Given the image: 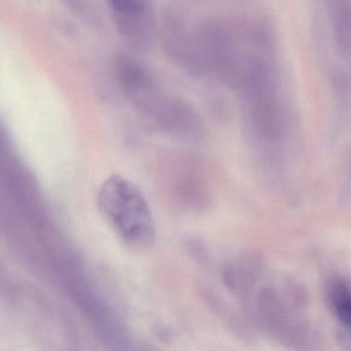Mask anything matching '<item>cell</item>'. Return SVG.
<instances>
[{
  "label": "cell",
  "mask_w": 351,
  "mask_h": 351,
  "mask_svg": "<svg viewBox=\"0 0 351 351\" xmlns=\"http://www.w3.org/2000/svg\"><path fill=\"white\" fill-rule=\"evenodd\" d=\"M96 204L102 219L118 239L135 252L155 243L156 223L143 191L120 174L108 176L98 190Z\"/></svg>",
  "instance_id": "6da1fadb"
},
{
  "label": "cell",
  "mask_w": 351,
  "mask_h": 351,
  "mask_svg": "<svg viewBox=\"0 0 351 351\" xmlns=\"http://www.w3.org/2000/svg\"><path fill=\"white\" fill-rule=\"evenodd\" d=\"M326 300L340 324L351 332V287L346 281L334 278L326 285Z\"/></svg>",
  "instance_id": "7a4b0ae2"
},
{
  "label": "cell",
  "mask_w": 351,
  "mask_h": 351,
  "mask_svg": "<svg viewBox=\"0 0 351 351\" xmlns=\"http://www.w3.org/2000/svg\"><path fill=\"white\" fill-rule=\"evenodd\" d=\"M110 3L120 15H135L141 11L138 0H110Z\"/></svg>",
  "instance_id": "3957f363"
}]
</instances>
